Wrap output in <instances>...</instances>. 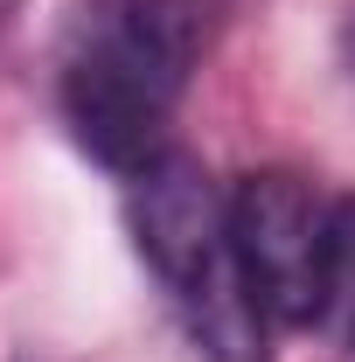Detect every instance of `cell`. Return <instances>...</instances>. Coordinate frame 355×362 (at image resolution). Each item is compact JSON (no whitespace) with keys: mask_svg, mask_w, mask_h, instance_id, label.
Wrapping results in <instances>:
<instances>
[{"mask_svg":"<svg viewBox=\"0 0 355 362\" xmlns=\"http://www.w3.org/2000/svg\"><path fill=\"white\" fill-rule=\"evenodd\" d=\"M327 230L334 202L313 195V181L265 168L230 188V237L237 265L258 300V314L279 327H313L327 307Z\"/></svg>","mask_w":355,"mask_h":362,"instance_id":"cell-3","label":"cell"},{"mask_svg":"<svg viewBox=\"0 0 355 362\" xmlns=\"http://www.w3.org/2000/svg\"><path fill=\"white\" fill-rule=\"evenodd\" d=\"M126 223L146 272L161 279L175 320L188 327L202 362H265V314L244 286L237 237H230V195H223L202 160L161 153L133 175Z\"/></svg>","mask_w":355,"mask_h":362,"instance_id":"cell-2","label":"cell"},{"mask_svg":"<svg viewBox=\"0 0 355 362\" xmlns=\"http://www.w3.org/2000/svg\"><path fill=\"white\" fill-rule=\"evenodd\" d=\"M14 7H21V0H0V21H7V14H14Z\"/></svg>","mask_w":355,"mask_h":362,"instance_id":"cell-5","label":"cell"},{"mask_svg":"<svg viewBox=\"0 0 355 362\" xmlns=\"http://www.w3.org/2000/svg\"><path fill=\"white\" fill-rule=\"evenodd\" d=\"M188 70H195L188 0H77L56 56L63 126L98 168L133 181L146 160L168 153Z\"/></svg>","mask_w":355,"mask_h":362,"instance_id":"cell-1","label":"cell"},{"mask_svg":"<svg viewBox=\"0 0 355 362\" xmlns=\"http://www.w3.org/2000/svg\"><path fill=\"white\" fill-rule=\"evenodd\" d=\"M320 327L355 356V195L334 202V230H327V307Z\"/></svg>","mask_w":355,"mask_h":362,"instance_id":"cell-4","label":"cell"}]
</instances>
